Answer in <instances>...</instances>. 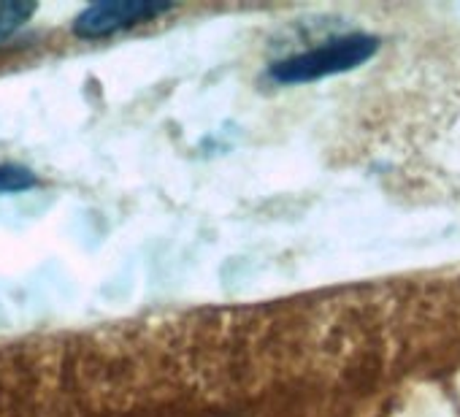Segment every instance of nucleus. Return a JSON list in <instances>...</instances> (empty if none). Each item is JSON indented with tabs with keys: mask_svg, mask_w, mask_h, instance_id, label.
<instances>
[{
	"mask_svg": "<svg viewBox=\"0 0 460 417\" xmlns=\"http://www.w3.org/2000/svg\"><path fill=\"white\" fill-rule=\"evenodd\" d=\"M376 52V39L371 36H344L336 41H328L317 49L301 52L296 58L279 60L271 66V79L282 84H298V82H314L331 74L349 71L360 63H366Z\"/></svg>",
	"mask_w": 460,
	"mask_h": 417,
	"instance_id": "nucleus-1",
	"label": "nucleus"
},
{
	"mask_svg": "<svg viewBox=\"0 0 460 417\" xmlns=\"http://www.w3.org/2000/svg\"><path fill=\"white\" fill-rule=\"evenodd\" d=\"M171 9L173 4H155V0H106V4H95L76 17L74 33L82 39H103L155 20Z\"/></svg>",
	"mask_w": 460,
	"mask_h": 417,
	"instance_id": "nucleus-2",
	"label": "nucleus"
},
{
	"mask_svg": "<svg viewBox=\"0 0 460 417\" xmlns=\"http://www.w3.org/2000/svg\"><path fill=\"white\" fill-rule=\"evenodd\" d=\"M36 12L33 4H22V0H0V41L14 36Z\"/></svg>",
	"mask_w": 460,
	"mask_h": 417,
	"instance_id": "nucleus-3",
	"label": "nucleus"
},
{
	"mask_svg": "<svg viewBox=\"0 0 460 417\" xmlns=\"http://www.w3.org/2000/svg\"><path fill=\"white\" fill-rule=\"evenodd\" d=\"M36 184V176L28 168L20 165H0V192H20V190H31Z\"/></svg>",
	"mask_w": 460,
	"mask_h": 417,
	"instance_id": "nucleus-4",
	"label": "nucleus"
}]
</instances>
